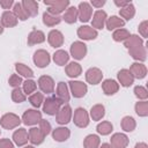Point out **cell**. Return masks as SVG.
Listing matches in <instances>:
<instances>
[{
	"label": "cell",
	"mask_w": 148,
	"mask_h": 148,
	"mask_svg": "<svg viewBox=\"0 0 148 148\" xmlns=\"http://www.w3.org/2000/svg\"><path fill=\"white\" fill-rule=\"evenodd\" d=\"M64 103L57 96H50L43 102V112L49 116H56Z\"/></svg>",
	"instance_id": "1"
},
{
	"label": "cell",
	"mask_w": 148,
	"mask_h": 148,
	"mask_svg": "<svg viewBox=\"0 0 148 148\" xmlns=\"http://www.w3.org/2000/svg\"><path fill=\"white\" fill-rule=\"evenodd\" d=\"M44 5L49 7L46 12L50 14L60 15L69 7V0H44Z\"/></svg>",
	"instance_id": "2"
},
{
	"label": "cell",
	"mask_w": 148,
	"mask_h": 148,
	"mask_svg": "<svg viewBox=\"0 0 148 148\" xmlns=\"http://www.w3.org/2000/svg\"><path fill=\"white\" fill-rule=\"evenodd\" d=\"M68 89H69V94H72L74 98H82L86 96L88 91V86L82 81L71 80L68 82Z\"/></svg>",
	"instance_id": "3"
},
{
	"label": "cell",
	"mask_w": 148,
	"mask_h": 148,
	"mask_svg": "<svg viewBox=\"0 0 148 148\" xmlns=\"http://www.w3.org/2000/svg\"><path fill=\"white\" fill-rule=\"evenodd\" d=\"M21 123H22L21 118L13 112L5 113L0 118V126L5 130H14V128L18 127Z\"/></svg>",
	"instance_id": "4"
},
{
	"label": "cell",
	"mask_w": 148,
	"mask_h": 148,
	"mask_svg": "<svg viewBox=\"0 0 148 148\" xmlns=\"http://www.w3.org/2000/svg\"><path fill=\"white\" fill-rule=\"evenodd\" d=\"M72 119H73L75 126H77L80 128L87 127L89 125V121H90L89 113H88V111L84 108H77V109H75Z\"/></svg>",
	"instance_id": "5"
},
{
	"label": "cell",
	"mask_w": 148,
	"mask_h": 148,
	"mask_svg": "<svg viewBox=\"0 0 148 148\" xmlns=\"http://www.w3.org/2000/svg\"><path fill=\"white\" fill-rule=\"evenodd\" d=\"M42 112L37 109H28L22 114V123L27 126H35L42 120Z\"/></svg>",
	"instance_id": "6"
},
{
	"label": "cell",
	"mask_w": 148,
	"mask_h": 148,
	"mask_svg": "<svg viewBox=\"0 0 148 148\" xmlns=\"http://www.w3.org/2000/svg\"><path fill=\"white\" fill-rule=\"evenodd\" d=\"M32 61L38 68H45L51 62V56L46 50L39 49V50L35 51V53L32 56Z\"/></svg>",
	"instance_id": "7"
},
{
	"label": "cell",
	"mask_w": 148,
	"mask_h": 148,
	"mask_svg": "<svg viewBox=\"0 0 148 148\" xmlns=\"http://www.w3.org/2000/svg\"><path fill=\"white\" fill-rule=\"evenodd\" d=\"M72 117H73V110H72L71 105L69 104H64L56 114V121L59 125L65 126L66 124H68L72 120Z\"/></svg>",
	"instance_id": "8"
},
{
	"label": "cell",
	"mask_w": 148,
	"mask_h": 148,
	"mask_svg": "<svg viewBox=\"0 0 148 148\" xmlns=\"http://www.w3.org/2000/svg\"><path fill=\"white\" fill-rule=\"evenodd\" d=\"M87 45L81 40H75L72 43L69 53L75 60H82L87 54Z\"/></svg>",
	"instance_id": "9"
},
{
	"label": "cell",
	"mask_w": 148,
	"mask_h": 148,
	"mask_svg": "<svg viewBox=\"0 0 148 148\" xmlns=\"http://www.w3.org/2000/svg\"><path fill=\"white\" fill-rule=\"evenodd\" d=\"M76 8H77V20H80L82 23H87L88 21H90L92 16V7L90 6L89 2L87 1L80 2Z\"/></svg>",
	"instance_id": "10"
},
{
	"label": "cell",
	"mask_w": 148,
	"mask_h": 148,
	"mask_svg": "<svg viewBox=\"0 0 148 148\" xmlns=\"http://www.w3.org/2000/svg\"><path fill=\"white\" fill-rule=\"evenodd\" d=\"M38 87L44 94H52L54 91V80L50 75H42L38 79Z\"/></svg>",
	"instance_id": "11"
},
{
	"label": "cell",
	"mask_w": 148,
	"mask_h": 148,
	"mask_svg": "<svg viewBox=\"0 0 148 148\" xmlns=\"http://www.w3.org/2000/svg\"><path fill=\"white\" fill-rule=\"evenodd\" d=\"M77 37L83 39V40H92L96 39L98 36V31L91 28L90 25H81L77 28Z\"/></svg>",
	"instance_id": "12"
},
{
	"label": "cell",
	"mask_w": 148,
	"mask_h": 148,
	"mask_svg": "<svg viewBox=\"0 0 148 148\" xmlns=\"http://www.w3.org/2000/svg\"><path fill=\"white\" fill-rule=\"evenodd\" d=\"M91 17H92V20H91V28H94L95 30H99V29H103L105 27L108 14L104 10H102V9L96 10L92 14Z\"/></svg>",
	"instance_id": "13"
},
{
	"label": "cell",
	"mask_w": 148,
	"mask_h": 148,
	"mask_svg": "<svg viewBox=\"0 0 148 148\" xmlns=\"http://www.w3.org/2000/svg\"><path fill=\"white\" fill-rule=\"evenodd\" d=\"M103 80V72L97 67H91L86 72V81L89 84H98Z\"/></svg>",
	"instance_id": "14"
},
{
	"label": "cell",
	"mask_w": 148,
	"mask_h": 148,
	"mask_svg": "<svg viewBox=\"0 0 148 148\" xmlns=\"http://www.w3.org/2000/svg\"><path fill=\"white\" fill-rule=\"evenodd\" d=\"M13 142L14 145L18 146V147H22V146H25L29 141V134H28V131L23 127H20L17 130L14 131L13 133Z\"/></svg>",
	"instance_id": "15"
},
{
	"label": "cell",
	"mask_w": 148,
	"mask_h": 148,
	"mask_svg": "<svg viewBox=\"0 0 148 148\" xmlns=\"http://www.w3.org/2000/svg\"><path fill=\"white\" fill-rule=\"evenodd\" d=\"M130 139L125 133H114L110 139V145L112 148H127Z\"/></svg>",
	"instance_id": "16"
},
{
	"label": "cell",
	"mask_w": 148,
	"mask_h": 148,
	"mask_svg": "<svg viewBox=\"0 0 148 148\" xmlns=\"http://www.w3.org/2000/svg\"><path fill=\"white\" fill-rule=\"evenodd\" d=\"M47 42L50 44L51 47H54V49H58L60 46H62L64 44V35L60 30H57V29H53L49 32L47 35Z\"/></svg>",
	"instance_id": "17"
},
{
	"label": "cell",
	"mask_w": 148,
	"mask_h": 148,
	"mask_svg": "<svg viewBox=\"0 0 148 148\" xmlns=\"http://www.w3.org/2000/svg\"><path fill=\"white\" fill-rule=\"evenodd\" d=\"M128 71H130L131 74L133 75L134 80H135V79H139V80L145 79L146 75H147V72H148V71H147V66H146L143 62H138V61L133 62V64L131 65V67H130Z\"/></svg>",
	"instance_id": "18"
},
{
	"label": "cell",
	"mask_w": 148,
	"mask_h": 148,
	"mask_svg": "<svg viewBox=\"0 0 148 148\" xmlns=\"http://www.w3.org/2000/svg\"><path fill=\"white\" fill-rule=\"evenodd\" d=\"M117 79H118V83L125 88L131 87L134 83V77L131 74V72L127 68H123L118 72L117 74Z\"/></svg>",
	"instance_id": "19"
},
{
	"label": "cell",
	"mask_w": 148,
	"mask_h": 148,
	"mask_svg": "<svg viewBox=\"0 0 148 148\" xmlns=\"http://www.w3.org/2000/svg\"><path fill=\"white\" fill-rule=\"evenodd\" d=\"M56 96L64 103L66 104L67 102H69L71 99V94H69V89L66 82L60 81L57 84V90H56Z\"/></svg>",
	"instance_id": "20"
},
{
	"label": "cell",
	"mask_w": 148,
	"mask_h": 148,
	"mask_svg": "<svg viewBox=\"0 0 148 148\" xmlns=\"http://www.w3.org/2000/svg\"><path fill=\"white\" fill-rule=\"evenodd\" d=\"M0 22H1V24H2L3 28H14V27L17 25L18 20H17V17L14 15L13 12H10V10H5V12L1 14Z\"/></svg>",
	"instance_id": "21"
},
{
	"label": "cell",
	"mask_w": 148,
	"mask_h": 148,
	"mask_svg": "<svg viewBox=\"0 0 148 148\" xmlns=\"http://www.w3.org/2000/svg\"><path fill=\"white\" fill-rule=\"evenodd\" d=\"M128 53L138 62H143L147 59V49H146L145 44L135 46V47H132V49H128Z\"/></svg>",
	"instance_id": "22"
},
{
	"label": "cell",
	"mask_w": 148,
	"mask_h": 148,
	"mask_svg": "<svg viewBox=\"0 0 148 148\" xmlns=\"http://www.w3.org/2000/svg\"><path fill=\"white\" fill-rule=\"evenodd\" d=\"M102 90L106 96H112L119 90V83L113 79H106L102 82Z\"/></svg>",
	"instance_id": "23"
},
{
	"label": "cell",
	"mask_w": 148,
	"mask_h": 148,
	"mask_svg": "<svg viewBox=\"0 0 148 148\" xmlns=\"http://www.w3.org/2000/svg\"><path fill=\"white\" fill-rule=\"evenodd\" d=\"M69 136H71V131L65 126H60L52 130V138L57 142H65L69 139Z\"/></svg>",
	"instance_id": "24"
},
{
	"label": "cell",
	"mask_w": 148,
	"mask_h": 148,
	"mask_svg": "<svg viewBox=\"0 0 148 148\" xmlns=\"http://www.w3.org/2000/svg\"><path fill=\"white\" fill-rule=\"evenodd\" d=\"M28 134H29V141L32 143V146H38L43 143L45 140V135L39 130V127H31L28 131Z\"/></svg>",
	"instance_id": "25"
},
{
	"label": "cell",
	"mask_w": 148,
	"mask_h": 148,
	"mask_svg": "<svg viewBox=\"0 0 148 148\" xmlns=\"http://www.w3.org/2000/svg\"><path fill=\"white\" fill-rule=\"evenodd\" d=\"M45 39H46L45 34H44L42 30L34 29V30L28 35L27 43H28L29 46H32V45H36V44H42V43H44Z\"/></svg>",
	"instance_id": "26"
},
{
	"label": "cell",
	"mask_w": 148,
	"mask_h": 148,
	"mask_svg": "<svg viewBox=\"0 0 148 148\" xmlns=\"http://www.w3.org/2000/svg\"><path fill=\"white\" fill-rule=\"evenodd\" d=\"M65 73H66V75H67L68 77L75 79V77H77V76L81 75V73H82V67H81V65H80L79 62H76V61H71V62H68V64L66 65V67H65Z\"/></svg>",
	"instance_id": "27"
},
{
	"label": "cell",
	"mask_w": 148,
	"mask_h": 148,
	"mask_svg": "<svg viewBox=\"0 0 148 148\" xmlns=\"http://www.w3.org/2000/svg\"><path fill=\"white\" fill-rule=\"evenodd\" d=\"M69 57L71 56L68 54L67 51H65V50H57L53 53L52 59H53V61H54L56 65H58V66H65V65L68 64Z\"/></svg>",
	"instance_id": "28"
},
{
	"label": "cell",
	"mask_w": 148,
	"mask_h": 148,
	"mask_svg": "<svg viewBox=\"0 0 148 148\" xmlns=\"http://www.w3.org/2000/svg\"><path fill=\"white\" fill-rule=\"evenodd\" d=\"M125 25V21L123 18H120L119 16H116V15H112L110 17L106 18V22H105V28L111 31V30H116V29H119V28H123Z\"/></svg>",
	"instance_id": "29"
},
{
	"label": "cell",
	"mask_w": 148,
	"mask_h": 148,
	"mask_svg": "<svg viewBox=\"0 0 148 148\" xmlns=\"http://www.w3.org/2000/svg\"><path fill=\"white\" fill-rule=\"evenodd\" d=\"M22 7L24 8V10L27 12V14L29 15V17H35L38 14V2L35 0H23L22 2Z\"/></svg>",
	"instance_id": "30"
},
{
	"label": "cell",
	"mask_w": 148,
	"mask_h": 148,
	"mask_svg": "<svg viewBox=\"0 0 148 148\" xmlns=\"http://www.w3.org/2000/svg\"><path fill=\"white\" fill-rule=\"evenodd\" d=\"M104 116H105V108L103 104H95L91 106V109L89 111V117L92 120L98 121V120L103 119Z\"/></svg>",
	"instance_id": "31"
},
{
	"label": "cell",
	"mask_w": 148,
	"mask_h": 148,
	"mask_svg": "<svg viewBox=\"0 0 148 148\" xmlns=\"http://www.w3.org/2000/svg\"><path fill=\"white\" fill-rule=\"evenodd\" d=\"M61 20H64L68 24H74L77 21V8L74 7V6H69L65 10Z\"/></svg>",
	"instance_id": "32"
},
{
	"label": "cell",
	"mask_w": 148,
	"mask_h": 148,
	"mask_svg": "<svg viewBox=\"0 0 148 148\" xmlns=\"http://www.w3.org/2000/svg\"><path fill=\"white\" fill-rule=\"evenodd\" d=\"M119 15H120V18H123L124 21H130L134 17L135 15V7L132 2H130L127 6L123 7L119 9Z\"/></svg>",
	"instance_id": "33"
},
{
	"label": "cell",
	"mask_w": 148,
	"mask_h": 148,
	"mask_svg": "<svg viewBox=\"0 0 148 148\" xmlns=\"http://www.w3.org/2000/svg\"><path fill=\"white\" fill-rule=\"evenodd\" d=\"M61 21L62 20H61L60 15H53V14H50L49 12H44L43 13V23L46 27H56Z\"/></svg>",
	"instance_id": "34"
},
{
	"label": "cell",
	"mask_w": 148,
	"mask_h": 148,
	"mask_svg": "<svg viewBox=\"0 0 148 148\" xmlns=\"http://www.w3.org/2000/svg\"><path fill=\"white\" fill-rule=\"evenodd\" d=\"M15 69H16V73L21 77H25V79L34 77V71L29 66H27V65H24L22 62H16L15 64Z\"/></svg>",
	"instance_id": "35"
},
{
	"label": "cell",
	"mask_w": 148,
	"mask_h": 148,
	"mask_svg": "<svg viewBox=\"0 0 148 148\" xmlns=\"http://www.w3.org/2000/svg\"><path fill=\"white\" fill-rule=\"evenodd\" d=\"M120 126L123 128L124 132H127V133H131L135 130L136 127V121L135 119L132 117V116H125L123 119H121V123H120Z\"/></svg>",
	"instance_id": "36"
},
{
	"label": "cell",
	"mask_w": 148,
	"mask_h": 148,
	"mask_svg": "<svg viewBox=\"0 0 148 148\" xmlns=\"http://www.w3.org/2000/svg\"><path fill=\"white\" fill-rule=\"evenodd\" d=\"M101 139L97 134H89L83 140V148H99Z\"/></svg>",
	"instance_id": "37"
},
{
	"label": "cell",
	"mask_w": 148,
	"mask_h": 148,
	"mask_svg": "<svg viewBox=\"0 0 148 148\" xmlns=\"http://www.w3.org/2000/svg\"><path fill=\"white\" fill-rule=\"evenodd\" d=\"M96 131L99 135H109L113 131V125L111 124V121L104 120V121H101V123L97 124Z\"/></svg>",
	"instance_id": "38"
},
{
	"label": "cell",
	"mask_w": 148,
	"mask_h": 148,
	"mask_svg": "<svg viewBox=\"0 0 148 148\" xmlns=\"http://www.w3.org/2000/svg\"><path fill=\"white\" fill-rule=\"evenodd\" d=\"M139 45H143V39L141 37H139V35H130V37L124 40V46L128 50Z\"/></svg>",
	"instance_id": "39"
},
{
	"label": "cell",
	"mask_w": 148,
	"mask_h": 148,
	"mask_svg": "<svg viewBox=\"0 0 148 148\" xmlns=\"http://www.w3.org/2000/svg\"><path fill=\"white\" fill-rule=\"evenodd\" d=\"M13 13L17 17V20H20V21H25V20L29 18V15L27 14V12L24 10V8L22 7V3L21 2H15L14 3V6H13Z\"/></svg>",
	"instance_id": "40"
},
{
	"label": "cell",
	"mask_w": 148,
	"mask_h": 148,
	"mask_svg": "<svg viewBox=\"0 0 148 148\" xmlns=\"http://www.w3.org/2000/svg\"><path fill=\"white\" fill-rule=\"evenodd\" d=\"M130 31L125 28H119V29H116L112 34V39L114 42H124L126 40L128 37H130Z\"/></svg>",
	"instance_id": "41"
},
{
	"label": "cell",
	"mask_w": 148,
	"mask_h": 148,
	"mask_svg": "<svg viewBox=\"0 0 148 148\" xmlns=\"http://www.w3.org/2000/svg\"><path fill=\"white\" fill-rule=\"evenodd\" d=\"M37 89V82H35L32 79H27L25 81H23L22 83V90L25 95H31L36 91Z\"/></svg>",
	"instance_id": "42"
},
{
	"label": "cell",
	"mask_w": 148,
	"mask_h": 148,
	"mask_svg": "<svg viewBox=\"0 0 148 148\" xmlns=\"http://www.w3.org/2000/svg\"><path fill=\"white\" fill-rule=\"evenodd\" d=\"M134 110L139 117H147L148 116V102L147 101L136 102L134 105Z\"/></svg>",
	"instance_id": "43"
},
{
	"label": "cell",
	"mask_w": 148,
	"mask_h": 148,
	"mask_svg": "<svg viewBox=\"0 0 148 148\" xmlns=\"http://www.w3.org/2000/svg\"><path fill=\"white\" fill-rule=\"evenodd\" d=\"M29 102H30V104L35 109H38L43 104V102H44V95H43V92H39V91L36 92L35 91L34 94H31L29 96Z\"/></svg>",
	"instance_id": "44"
},
{
	"label": "cell",
	"mask_w": 148,
	"mask_h": 148,
	"mask_svg": "<svg viewBox=\"0 0 148 148\" xmlns=\"http://www.w3.org/2000/svg\"><path fill=\"white\" fill-rule=\"evenodd\" d=\"M12 99L14 103H22L27 99V95L23 92V90L18 87V88H14L12 90Z\"/></svg>",
	"instance_id": "45"
},
{
	"label": "cell",
	"mask_w": 148,
	"mask_h": 148,
	"mask_svg": "<svg viewBox=\"0 0 148 148\" xmlns=\"http://www.w3.org/2000/svg\"><path fill=\"white\" fill-rule=\"evenodd\" d=\"M134 95L140 101H146L148 98V90L143 86H135L134 87Z\"/></svg>",
	"instance_id": "46"
},
{
	"label": "cell",
	"mask_w": 148,
	"mask_h": 148,
	"mask_svg": "<svg viewBox=\"0 0 148 148\" xmlns=\"http://www.w3.org/2000/svg\"><path fill=\"white\" fill-rule=\"evenodd\" d=\"M8 83L13 88H18L23 83V80L18 74H12L9 76V79H8Z\"/></svg>",
	"instance_id": "47"
},
{
	"label": "cell",
	"mask_w": 148,
	"mask_h": 148,
	"mask_svg": "<svg viewBox=\"0 0 148 148\" xmlns=\"http://www.w3.org/2000/svg\"><path fill=\"white\" fill-rule=\"evenodd\" d=\"M39 130L43 132V134L46 136V135H49L51 132H52V127H51V124L46 120V119H42L40 121H39Z\"/></svg>",
	"instance_id": "48"
},
{
	"label": "cell",
	"mask_w": 148,
	"mask_h": 148,
	"mask_svg": "<svg viewBox=\"0 0 148 148\" xmlns=\"http://www.w3.org/2000/svg\"><path fill=\"white\" fill-rule=\"evenodd\" d=\"M138 29H139V34L141 35V38H142V39L148 37V21H147V20L142 21V22L139 24Z\"/></svg>",
	"instance_id": "49"
},
{
	"label": "cell",
	"mask_w": 148,
	"mask_h": 148,
	"mask_svg": "<svg viewBox=\"0 0 148 148\" xmlns=\"http://www.w3.org/2000/svg\"><path fill=\"white\" fill-rule=\"evenodd\" d=\"M0 148H14V142L8 138L0 139Z\"/></svg>",
	"instance_id": "50"
},
{
	"label": "cell",
	"mask_w": 148,
	"mask_h": 148,
	"mask_svg": "<svg viewBox=\"0 0 148 148\" xmlns=\"http://www.w3.org/2000/svg\"><path fill=\"white\" fill-rule=\"evenodd\" d=\"M89 3H90L91 7H95V8H102V7L105 5V0H91Z\"/></svg>",
	"instance_id": "51"
},
{
	"label": "cell",
	"mask_w": 148,
	"mask_h": 148,
	"mask_svg": "<svg viewBox=\"0 0 148 148\" xmlns=\"http://www.w3.org/2000/svg\"><path fill=\"white\" fill-rule=\"evenodd\" d=\"M0 6L3 9H9L12 6H14V1L13 0H0Z\"/></svg>",
	"instance_id": "52"
},
{
	"label": "cell",
	"mask_w": 148,
	"mask_h": 148,
	"mask_svg": "<svg viewBox=\"0 0 148 148\" xmlns=\"http://www.w3.org/2000/svg\"><path fill=\"white\" fill-rule=\"evenodd\" d=\"M130 2H131V1H128V0H114V5H116L118 8H123V7L127 6Z\"/></svg>",
	"instance_id": "53"
},
{
	"label": "cell",
	"mask_w": 148,
	"mask_h": 148,
	"mask_svg": "<svg viewBox=\"0 0 148 148\" xmlns=\"http://www.w3.org/2000/svg\"><path fill=\"white\" fill-rule=\"evenodd\" d=\"M134 148H148V145L146 142H138Z\"/></svg>",
	"instance_id": "54"
},
{
	"label": "cell",
	"mask_w": 148,
	"mask_h": 148,
	"mask_svg": "<svg viewBox=\"0 0 148 148\" xmlns=\"http://www.w3.org/2000/svg\"><path fill=\"white\" fill-rule=\"evenodd\" d=\"M99 148H112V146H111L110 143H106V142H105V143H102V145L99 146Z\"/></svg>",
	"instance_id": "55"
},
{
	"label": "cell",
	"mask_w": 148,
	"mask_h": 148,
	"mask_svg": "<svg viewBox=\"0 0 148 148\" xmlns=\"http://www.w3.org/2000/svg\"><path fill=\"white\" fill-rule=\"evenodd\" d=\"M3 32V27H2V24H1V22H0V35Z\"/></svg>",
	"instance_id": "56"
},
{
	"label": "cell",
	"mask_w": 148,
	"mask_h": 148,
	"mask_svg": "<svg viewBox=\"0 0 148 148\" xmlns=\"http://www.w3.org/2000/svg\"><path fill=\"white\" fill-rule=\"evenodd\" d=\"M23 148H35V146H29V145L27 146V145H25V146H24Z\"/></svg>",
	"instance_id": "57"
},
{
	"label": "cell",
	"mask_w": 148,
	"mask_h": 148,
	"mask_svg": "<svg viewBox=\"0 0 148 148\" xmlns=\"http://www.w3.org/2000/svg\"><path fill=\"white\" fill-rule=\"evenodd\" d=\"M0 135H1V130H0Z\"/></svg>",
	"instance_id": "58"
}]
</instances>
